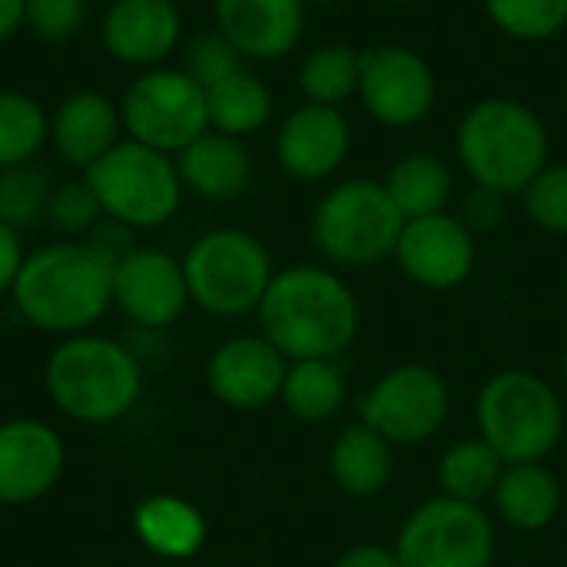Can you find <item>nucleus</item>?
Returning a JSON list of instances; mask_svg holds the SVG:
<instances>
[{"instance_id":"1","label":"nucleus","mask_w":567,"mask_h":567,"mask_svg":"<svg viewBox=\"0 0 567 567\" xmlns=\"http://www.w3.org/2000/svg\"><path fill=\"white\" fill-rule=\"evenodd\" d=\"M262 336L289 359H336L359 336V299L342 276L326 266L279 269L259 302Z\"/></svg>"},{"instance_id":"2","label":"nucleus","mask_w":567,"mask_h":567,"mask_svg":"<svg viewBox=\"0 0 567 567\" xmlns=\"http://www.w3.org/2000/svg\"><path fill=\"white\" fill-rule=\"evenodd\" d=\"M10 296L30 326L80 336L113 306V266L86 243H50L27 252Z\"/></svg>"},{"instance_id":"3","label":"nucleus","mask_w":567,"mask_h":567,"mask_svg":"<svg viewBox=\"0 0 567 567\" xmlns=\"http://www.w3.org/2000/svg\"><path fill=\"white\" fill-rule=\"evenodd\" d=\"M455 153L475 186L522 196L548 166L551 140L545 120L522 100L488 96L465 110L455 130Z\"/></svg>"},{"instance_id":"4","label":"nucleus","mask_w":567,"mask_h":567,"mask_svg":"<svg viewBox=\"0 0 567 567\" xmlns=\"http://www.w3.org/2000/svg\"><path fill=\"white\" fill-rule=\"evenodd\" d=\"M43 382L63 415L83 425H110L136 405L143 369L126 346L80 332L53 349Z\"/></svg>"},{"instance_id":"5","label":"nucleus","mask_w":567,"mask_h":567,"mask_svg":"<svg viewBox=\"0 0 567 567\" xmlns=\"http://www.w3.org/2000/svg\"><path fill=\"white\" fill-rule=\"evenodd\" d=\"M475 422L478 439L488 442L505 465L542 462L565 435V405L542 375L505 369L482 385Z\"/></svg>"},{"instance_id":"6","label":"nucleus","mask_w":567,"mask_h":567,"mask_svg":"<svg viewBox=\"0 0 567 567\" xmlns=\"http://www.w3.org/2000/svg\"><path fill=\"white\" fill-rule=\"evenodd\" d=\"M405 216L395 209L382 179H342L316 206V249L342 269H365L395 256Z\"/></svg>"},{"instance_id":"7","label":"nucleus","mask_w":567,"mask_h":567,"mask_svg":"<svg viewBox=\"0 0 567 567\" xmlns=\"http://www.w3.org/2000/svg\"><path fill=\"white\" fill-rule=\"evenodd\" d=\"M86 186L103 206V216L126 223L130 229H159L179 213L183 179L176 156H166L136 140H120L90 169Z\"/></svg>"},{"instance_id":"8","label":"nucleus","mask_w":567,"mask_h":567,"mask_svg":"<svg viewBox=\"0 0 567 567\" xmlns=\"http://www.w3.org/2000/svg\"><path fill=\"white\" fill-rule=\"evenodd\" d=\"M189 302L209 316H246L256 312L276 269L266 246L246 229H209L183 256Z\"/></svg>"},{"instance_id":"9","label":"nucleus","mask_w":567,"mask_h":567,"mask_svg":"<svg viewBox=\"0 0 567 567\" xmlns=\"http://www.w3.org/2000/svg\"><path fill=\"white\" fill-rule=\"evenodd\" d=\"M120 116L126 140L153 146L166 156L183 153L196 136L209 130L206 90L183 66L140 70L123 96Z\"/></svg>"},{"instance_id":"10","label":"nucleus","mask_w":567,"mask_h":567,"mask_svg":"<svg viewBox=\"0 0 567 567\" xmlns=\"http://www.w3.org/2000/svg\"><path fill=\"white\" fill-rule=\"evenodd\" d=\"M395 558L402 567H492L495 525L482 505L439 495L405 518Z\"/></svg>"},{"instance_id":"11","label":"nucleus","mask_w":567,"mask_h":567,"mask_svg":"<svg viewBox=\"0 0 567 567\" xmlns=\"http://www.w3.org/2000/svg\"><path fill=\"white\" fill-rule=\"evenodd\" d=\"M449 382L429 365H399L385 372L359 402V415L389 445H422L449 419Z\"/></svg>"},{"instance_id":"12","label":"nucleus","mask_w":567,"mask_h":567,"mask_svg":"<svg viewBox=\"0 0 567 567\" xmlns=\"http://www.w3.org/2000/svg\"><path fill=\"white\" fill-rule=\"evenodd\" d=\"M355 96L375 123L389 130H409L432 113L439 100V80L419 50L405 43H375L362 50Z\"/></svg>"},{"instance_id":"13","label":"nucleus","mask_w":567,"mask_h":567,"mask_svg":"<svg viewBox=\"0 0 567 567\" xmlns=\"http://www.w3.org/2000/svg\"><path fill=\"white\" fill-rule=\"evenodd\" d=\"M113 306L140 329H166L189 306L183 262L163 249L136 246L113 266Z\"/></svg>"},{"instance_id":"14","label":"nucleus","mask_w":567,"mask_h":567,"mask_svg":"<svg viewBox=\"0 0 567 567\" xmlns=\"http://www.w3.org/2000/svg\"><path fill=\"white\" fill-rule=\"evenodd\" d=\"M395 262L415 286L449 292L462 286L475 269V233L449 209L422 219H405L395 246Z\"/></svg>"},{"instance_id":"15","label":"nucleus","mask_w":567,"mask_h":567,"mask_svg":"<svg viewBox=\"0 0 567 567\" xmlns=\"http://www.w3.org/2000/svg\"><path fill=\"white\" fill-rule=\"evenodd\" d=\"M352 126L339 106L299 103L276 130V159L299 183H322L349 159Z\"/></svg>"},{"instance_id":"16","label":"nucleus","mask_w":567,"mask_h":567,"mask_svg":"<svg viewBox=\"0 0 567 567\" xmlns=\"http://www.w3.org/2000/svg\"><path fill=\"white\" fill-rule=\"evenodd\" d=\"M100 40L123 66H163L183 43V10L176 0H110L100 20Z\"/></svg>"},{"instance_id":"17","label":"nucleus","mask_w":567,"mask_h":567,"mask_svg":"<svg viewBox=\"0 0 567 567\" xmlns=\"http://www.w3.org/2000/svg\"><path fill=\"white\" fill-rule=\"evenodd\" d=\"M286 372L289 359L266 336H239L213 352L206 382L223 405L256 412L282 395Z\"/></svg>"},{"instance_id":"18","label":"nucleus","mask_w":567,"mask_h":567,"mask_svg":"<svg viewBox=\"0 0 567 567\" xmlns=\"http://www.w3.org/2000/svg\"><path fill=\"white\" fill-rule=\"evenodd\" d=\"M66 449L60 435L37 419L0 425V505H30L63 475Z\"/></svg>"},{"instance_id":"19","label":"nucleus","mask_w":567,"mask_h":567,"mask_svg":"<svg viewBox=\"0 0 567 567\" xmlns=\"http://www.w3.org/2000/svg\"><path fill=\"white\" fill-rule=\"evenodd\" d=\"M213 17L216 30L252 63L289 56L306 33L302 0H213Z\"/></svg>"},{"instance_id":"20","label":"nucleus","mask_w":567,"mask_h":567,"mask_svg":"<svg viewBox=\"0 0 567 567\" xmlns=\"http://www.w3.org/2000/svg\"><path fill=\"white\" fill-rule=\"evenodd\" d=\"M120 133V103L100 90H73L50 113V146L73 169H90L123 140Z\"/></svg>"},{"instance_id":"21","label":"nucleus","mask_w":567,"mask_h":567,"mask_svg":"<svg viewBox=\"0 0 567 567\" xmlns=\"http://www.w3.org/2000/svg\"><path fill=\"white\" fill-rule=\"evenodd\" d=\"M176 169L183 189L209 203H229L243 196L256 176V163L246 140L216 130H206L183 153H176Z\"/></svg>"},{"instance_id":"22","label":"nucleus","mask_w":567,"mask_h":567,"mask_svg":"<svg viewBox=\"0 0 567 567\" xmlns=\"http://www.w3.org/2000/svg\"><path fill=\"white\" fill-rule=\"evenodd\" d=\"M133 532L146 551L166 561H186L206 545V518L196 505L176 495H150L133 515Z\"/></svg>"},{"instance_id":"23","label":"nucleus","mask_w":567,"mask_h":567,"mask_svg":"<svg viewBox=\"0 0 567 567\" xmlns=\"http://www.w3.org/2000/svg\"><path fill=\"white\" fill-rule=\"evenodd\" d=\"M495 512L515 532H542L561 512V482L542 462L505 465L495 488Z\"/></svg>"},{"instance_id":"24","label":"nucleus","mask_w":567,"mask_h":567,"mask_svg":"<svg viewBox=\"0 0 567 567\" xmlns=\"http://www.w3.org/2000/svg\"><path fill=\"white\" fill-rule=\"evenodd\" d=\"M329 475L349 498H375L392 478V445L365 422L346 425L329 452Z\"/></svg>"},{"instance_id":"25","label":"nucleus","mask_w":567,"mask_h":567,"mask_svg":"<svg viewBox=\"0 0 567 567\" xmlns=\"http://www.w3.org/2000/svg\"><path fill=\"white\" fill-rule=\"evenodd\" d=\"M382 186L405 219H422L449 209L455 193V176L449 163L439 159L435 153H409L389 166Z\"/></svg>"},{"instance_id":"26","label":"nucleus","mask_w":567,"mask_h":567,"mask_svg":"<svg viewBox=\"0 0 567 567\" xmlns=\"http://www.w3.org/2000/svg\"><path fill=\"white\" fill-rule=\"evenodd\" d=\"M272 106L276 103H272L269 83L246 66L206 90L209 130L236 136V140L259 133L272 120Z\"/></svg>"},{"instance_id":"27","label":"nucleus","mask_w":567,"mask_h":567,"mask_svg":"<svg viewBox=\"0 0 567 567\" xmlns=\"http://www.w3.org/2000/svg\"><path fill=\"white\" fill-rule=\"evenodd\" d=\"M346 395H349V385H346V375L336 365V359L289 362V372L282 382V402L296 419L326 422L342 412Z\"/></svg>"},{"instance_id":"28","label":"nucleus","mask_w":567,"mask_h":567,"mask_svg":"<svg viewBox=\"0 0 567 567\" xmlns=\"http://www.w3.org/2000/svg\"><path fill=\"white\" fill-rule=\"evenodd\" d=\"M362 50L349 43H319L299 63V90L306 103L339 106L359 93Z\"/></svg>"},{"instance_id":"29","label":"nucleus","mask_w":567,"mask_h":567,"mask_svg":"<svg viewBox=\"0 0 567 567\" xmlns=\"http://www.w3.org/2000/svg\"><path fill=\"white\" fill-rule=\"evenodd\" d=\"M505 475V462L502 455L482 442V439H465L455 442L439 465V482H442V495L468 502V505H482L485 498L495 495L498 482Z\"/></svg>"},{"instance_id":"30","label":"nucleus","mask_w":567,"mask_h":567,"mask_svg":"<svg viewBox=\"0 0 567 567\" xmlns=\"http://www.w3.org/2000/svg\"><path fill=\"white\" fill-rule=\"evenodd\" d=\"M50 143V113L23 90L0 86V169L33 163Z\"/></svg>"},{"instance_id":"31","label":"nucleus","mask_w":567,"mask_h":567,"mask_svg":"<svg viewBox=\"0 0 567 567\" xmlns=\"http://www.w3.org/2000/svg\"><path fill=\"white\" fill-rule=\"evenodd\" d=\"M50 193V173L37 163L0 169V223H7L17 233L33 229L37 223L47 219Z\"/></svg>"},{"instance_id":"32","label":"nucleus","mask_w":567,"mask_h":567,"mask_svg":"<svg viewBox=\"0 0 567 567\" xmlns=\"http://www.w3.org/2000/svg\"><path fill=\"white\" fill-rule=\"evenodd\" d=\"M488 20L518 43H542L567 27V0H482Z\"/></svg>"},{"instance_id":"33","label":"nucleus","mask_w":567,"mask_h":567,"mask_svg":"<svg viewBox=\"0 0 567 567\" xmlns=\"http://www.w3.org/2000/svg\"><path fill=\"white\" fill-rule=\"evenodd\" d=\"M522 209L538 229L551 236H567V163H548L525 186Z\"/></svg>"},{"instance_id":"34","label":"nucleus","mask_w":567,"mask_h":567,"mask_svg":"<svg viewBox=\"0 0 567 567\" xmlns=\"http://www.w3.org/2000/svg\"><path fill=\"white\" fill-rule=\"evenodd\" d=\"M246 60L239 56V50L219 33V30H209V33H199L193 37L186 47H183V70L203 86L209 90L213 83L233 76L236 70H243Z\"/></svg>"},{"instance_id":"35","label":"nucleus","mask_w":567,"mask_h":567,"mask_svg":"<svg viewBox=\"0 0 567 567\" xmlns=\"http://www.w3.org/2000/svg\"><path fill=\"white\" fill-rule=\"evenodd\" d=\"M103 219V206L93 196V189L86 186V179H73V183H60L50 193V206H47V223L63 233V236H83Z\"/></svg>"},{"instance_id":"36","label":"nucleus","mask_w":567,"mask_h":567,"mask_svg":"<svg viewBox=\"0 0 567 567\" xmlns=\"http://www.w3.org/2000/svg\"><path fill=\"white\" fill-rule=\"evenodd\" d=\"M86 20V0H27L23 27L43 43L70 40Z\"/></svg>"},{"instance_id":"37","label":"nucleus","mask_w":567,"mask_h":567,"mask_svg":"<svg viewBox=\"0 0 567 567\" xmlns=\"http://www.w3.org/2000/svg\"><path fill=\"white\" fill-rule=\"evenodd\" d=\"M508 216V196L505 193H495V189H485V186H472L465 203H462V223L472 229V233H495Z\"/></svg>"},{"instance_id":"38","label":"nucleus","mask_w":567,"mask_h":567,"mask_svg":"<svg viewBox=\"0 0 567 567\" xmlns=\"http://www.w3.org/2000/svg\"><path fill=\"white\" fill-rule=\"evenodd\" d=\"M83 243H86L96 256H103L110 266H116L120 259H126V256L136 249V229H130V226L120 223V219L103 216V219L86 233Z\"/></svg>"},{"instance_id":"39","label":"nucleus","mask_w":567,"mask_h":567,"mask_svg":"<svg viewBox=\"0 0 567 567\" xmlns=\"http://www.w3.org/2000/svg\"><path fill=\"white\" fill-rule=\"evenodd\" d=\"M27 252H23V239L17 229H10L7 223H0V296L13 289L17 272L23 266Z\"/></svg>"},{"instance_id":"40","label":"nucleus","mask_w":567,"mask_h":567,"mask_svg":"<svg viewBox=\"0 0 567 567\" xmlns=\"http://www.w3.org/2000/svg\"><path fill=\"white\" fill-rule=\"evenodd\" d=\"M336 567H402L395 558V548H382V545H355L349 548Z\"/></svg>"},{"instance_id":"41","label":"nucleus","mask_w":567,"mask_h":567,"mask_svg":"<svg viewBox=\"0 0 567 567\" xmlns=\"http://www.w3.org/2000/svg\"><path fill=\"white\" fill-rule=\"evenodd\" d=\"M23 3L27 0H0V43L23 30Z\"/></svg>"},{"instance_id":"42","label":"nucleus","mask_w":567,"mask_h":567,"mask_svg":"<svg viewBox=\"0 0 567 567\" xmlns=\"http://www.w3.org/2000/svg\"><path fill=\"white\" fill-rule=\"evenodd\" d=\"M302 3H306V7H309V3H316V7H319V3H332V0H302Z\"/></svg>"},{"instance_id":"43","label":"nucleus","mask_w":567,"mask_h":567,"mask_svg":"<svg viewBox=\"0 0 567 567\" xmlns=\"http://www.w3.org/2000/svg\"><path fill=\"white\" fill-rule=\"evenodd\" d=\"M382 3H412V0H382Z\"/></svg>"},{"instance_id":"44","label":"nucleus","mask_w":567,"mask_h":567,"mask_svg":"<svg viewBox=\"0 0 567 567\" xmlns=\"http://www.w3.org/2000/svg\"><path fill=\"white\" fill-rule=\"evenodd\" d=\"M565 382H567V352H565Z\"/></svg>"}]
</instances>
